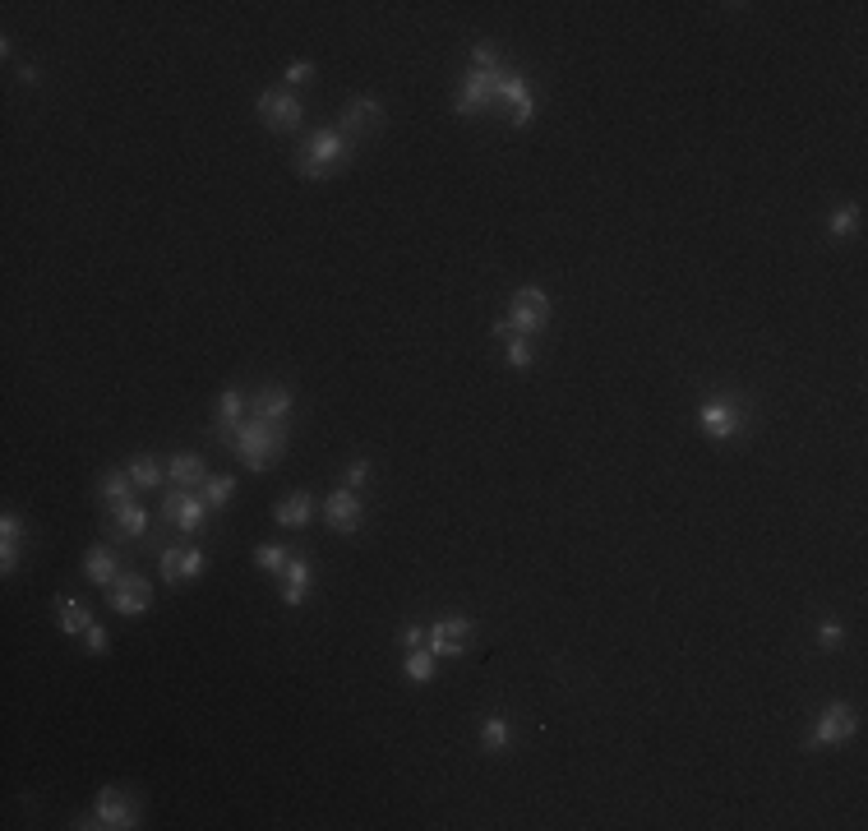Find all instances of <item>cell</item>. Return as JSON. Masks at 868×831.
<instances>
[{
    "instance_id": "34",
    "label": "cell",
    "mask_w": 868,
    "mask_h": 831,
    "mask_svg": "<svg viewBox=\"0 0 868 831\" xmlns=\"http://www.w3.org/2000/svg\"><path fill=\"white\" fill-rule=\"evenodd\" d=\"M818 647H822V651H841V647H845V628L827 619V624L818 628Z\"/></svg>"
},
{
    "instance_id": "2",
    "label": "cell",
    "mask_w": 868,
    "mask_h": 831,
    "mask_svg": "<svg viewBox=\"0 0 868 831\" xmlns=\"http://www.w3.org/2000/svg\"><path fill=\"white\" fill-rule=\"evenodd\" d=\"M351 153H356V144L342 130H314L301 144V153H296V171H301L305 181H324V176L347 167Z\"/></svg>"
},
{
    "instance_id": "33",
    "label": "cell",
    "mask_w": 868,
    "mask_h": 831,
    "mask_svg": "<svg viewBox=\"0 0 868 831\" xmlns=\"http://www.w3.org/2000/svg\"><path fill=\"white\" fill-rule=\"evenodd\" d=\"M84 647L93 651V656H107V651H111V633L102 624H88L84 628Z\"/></svg>"
},
{
    "instance_id": "25",
    "label": "cell",
    "mask_w": 868,
    "mask_h": 831,
    "mask_svg": "<svg viewBox=\"0 0 868 831\" xmlns=\"http://www.w3.org/2000/svg\"><path fill=\"white\" fill-rule=\"evenodd\" d=\"M134 490H139V485L130 481V471H107V476L97 481V499H102V508H121V504H130Z\"/></svg>"
},
{
    "instance_id": "29",
    "label": "cell",
    "mask_w": 868,
    "mask_h": 831,
    "mask_svg": "<svg viewBox=\"0 0 868 831\" xmlns=\"http://www.w3.org/2000/svg\"><path fill=\"white\" fill-rule=\"evenodd\" d=\"M199 494H204V504L213 508H227L231 499H236V476H208L204 485H199Z\"/></svg>"
},
{
    "instance_id": "22",
    "label": "cell",
    "mask_w": 868,
    "mask_h": 831,
    "mask_svg": "<svg viewBox=\"0 0 868 831\" xmlns=\"http://www.w3.org/2000/svg\"><path fill=\"white\" fill-rule=\"evenodd\" d=\"M88 624H93V615H88V605L79 596H56V628L65 638H84Z\"/></svg>"
},
{
    "instance_id": "21",
    "label": "cell",
    "mask_w": 868,
    "mask_h": 831,
    "mask_svg": "<svg viewBox=\"0 0 868 831\" xmlns=\"http://www.w3.org/2000/svg\"><path fill=\"white\" fill-rule=\"evenodd\" d=\"M305 591H310V559H305V554H291L287 573H282V601L296 610V605H305Z\"/></svg>"
},
{
    "instance_id": "28",
    "label": "cell",
    "mask_w": 868,
    "mask_h": 831,
    "mask_svg": "<svg viewBox=\"0 0 868 831\" xmlns=\"http://www.w3.org/2000/svg\"><path fill=\"white\" fill-rule=\"evenodd\" d=\"M287 559H291V550L287 545H278V541H268V545L254 550V568H259V573H273V578L287 573Z\"/></svg>"
},
{
    "instance_id": "13",
    "label": "cell",
    "mask_w": 868,
    "mask_h": 831,
    "mask_svg": "<svg viewBox=\"0 0 868 831\" xmlns=\"http://www.w3.org/2000/svg\"><path fill=\"white\" fill-rule=\"evenodd\" d=\"M361 518H365V504H361V494L351 490V485H342V490H333L324 499V522L338 531V536L361 531Z\"/></svg>"
},
{
    "instance_id": "31",
    "label": "cell",
    "mask_w": 868,
    "mask_h": 831,
    "mask_svg": "<svg viewBox=\"0 0 868 831\" xmlns=\"http://www.w3.org/2000/svg\"><path fill=\"white\" fill-rule=\"evenodd\" d=\"M125 471H130V481L139 485V490H157V485H162V476H167V471L157 467V462L148 458V453H139V458H134Z\"/></svg>"
},
{
    "instance_id": "18",
    "label": "cell",
    "mask_w": 868,
    "mask_h": 831,
    "mask_svg": "<svg viewBox=\"0 0 868 831\" xmlns=\"http://www.w3.org/2000/svg\"><path fill=\"white\" fill-rule=\"evenodd\" d=\"M245 407H250V398H245L241 388H222L217 393V407H213V434L227 444L231 434L245 425Z\"/></svg>"
},
{
    "instance_id": "35",
    "label": "cell",
    "mask_w": 868,
    "mask_h": 831,
    "mask_svg": "<svg viewBox=\"0 0 868 831\" xmlns=\"http://www.w3.org/2000/svg\"><path fill=\"white\" fill-rule=\"evenodd\" d=\"M471 65H504V56H499L495 42H476L471 47Z\"/></svg>"
},
{
    "instance_id": "9",
    "label": "cell",
    "mask_w": 868,
    "mask_h": 831,
    "mask_svg": "<svg viewBox=\"0 0 868 831\" xmlns=\"http://www.w3.org/2000/svg\"><path fill=\"white\" fill-rule=\"evenodd\" d=\"M204 568H208V554L199 545H167V550H157V578L167 582V587L204 578Z\"/></svg>"
},
{
    "instance_id": "36",
    "label": "cell",
    "mask_w": 868,
    "mask_h": 831,
    "mask_svg": "<svg viewBox=\"0 0 868 831\" xmlns=\"http://www.w3.org/2000/svg\"><path fill=\"white\" fill-rule=\"evenodd\" d=\"M305 79H314V61H291L287 65V79H282V84H305Z\"/></svg>"
},
{
    "instance_id": "38",
    "label": "cell",
    "mask_w": 868,
    "mask_h": 831,
    "mask_svg": "<svg viewBox=\"0 0 868 831\" xmlns=\"http://www.w3.org/2000/svg\"><path fill=\"white\" fill-rule=\"evenodd\" d=\"M398 642H402V651H416V647H425V628L421 624H407L398 633Z\"/></svg>"
},
{
    "instance_id": "19",
    "label": "cell",
    "mask_w": 868,
    "mask_h": 831,
    "mask_svg": "<svg viewBox=\"0 0 868 831\" xmlns=\"http://www.w3.org/2000/svg\"><path fill=\"white\" fill-rule=\"evenodd\" d=\"M84 578L93 582V587H111V582L121 578V559H116L111 545H88L84 550Z\"/></svg>"
},
{
    "instance_id": "12",
    "label": "cell",
    "mask_w": 868,
    "mask_h": 831,
    "mask_svg": "<svg viewBox=\"0 0 868 831\" xmlns=\"http://www.w3.org/2000/svg\"><path fill=\"white\" fill-rule=\"evenodd\" d=\"M698 425L707 439H735L744 430V407L735 398H707L698 407Z\"/></svg>"
},
{
    "instance_id": "23",
    "label": "cell",
    "mask_w": 868,
    "mask_h": 831,
    "mask_svg": "<svg viewBox=\"0 0 868 831\" xmlns=\"http://www.w3.org/2000/svg\"><path fill=\"white\" fill-rule=\"evenodd\" d=\"M167 481L181 485V490H199V485L208 481L204 458H199V453H176V458H171V467H167Z\"/></svg>"
},
{
    "instance_id": "27",
    "label": "cell",
    "mask_w": 868,
    "mask_h": 831,
    "mask_svg": "<svg viewBox=\"0 0 868 831\" xmlns=\"http://www.w3.org/2000/svg\"><path fill=\"white\" fill-rule=\"evenodd\" d=\"M508 744H513V725H508V716H485V725H481V748L485 753H504Z\"/></svg>"
},
{
    "instance_id": "32",
    "label": "cell",
    "mask_w": 868,
    "mask_h": 831,
    "mask_svg": "<svg viewBox=\"0 0 868 831\" xmlns=\"http://www.w3.org/2000/svg\"><path fill=\"white\" fill-rule=\"evenodd\" d=\"M504 361L513 365V370H527L531 365V338H508L504 342Z\"/></svg>"
},
{
    "instance_id": "20",
    "label": "cell",
    "mask_w": 868,
    "mask_h": 831,
    "mask_svg": "<svg viewBox=\"0 0 868 831\" xmlns=\"http://www.w3.org/2000/svg\"><path fill=\"white\" fill-rule=\"evenodd\" d=\"M19 550H24V522L14 518V513H5L0 518V573L5 578L19 568Z\"/></svg>"
},
{
    "instance_id": "8",
    "label": "cell",
    "mask_w": 868,
    "mask_h": 831,
    "mask_svg": "<svg viewBox=\"0 0 868 831\" xmlns=\"http://www.w3.org/2000/svg\"><path fill=\"white\" fill-rule=\"evenodd\" d=\"M107 610L121 619H139L153 610V587H148L144 573H121V578L107 587Z\"/></svg>"
},
{
    "instance_id": "16",
    "label": "cell",
    "mask_w": 868,
    "mask_h": 831,
    "mask_svg": "<svg viewBox=\"0 0 868 831\" xmlns=\"http://www.w3.org/2000/svg\"><path fill=\"white\" fill-rule=\"evenodd\" d=\"M499 107L513 111V125H527L536 116V93H531L527 74L504 70V84H499Z\"/></svg>"
},
{
    "instance_id": "17",
    "label": "cell",
    "mask_w": 868,
    "mask_h": 831,
    "mask_svg": "<svg viewBox=\"0 0 868 831\" xmlns=\"http://www.w3.org/2000/svg\"><path fill=\"white\" fill-rule=\"evenodd\" d=\"M107 536L111 541H144L148 536V508L139 499L121 508H107Z\"/></svg>"
},
{
    "instance_id": "7",
    "label": "cell",
    "mask_w": 868,
    "mask_h": 831,
    "mask_svg": "<svg viewBox=\"0 0 868 831\" xmlns=\"http://www.w3.org/2000/svg\"><path fill=\"white\" fill-rule=\"evenodd\" d=\"M204 518H208L204 494L181 490V485H171V490L162 494V522H171L181 536H199V531H204Z\"/></svg>"
},
{
    "instance_id": "4",
    "label": "cell",
    "mask_w": 868,
    "mask_h": 831,
    "mask_svg": "<svg viewBox=\"0 0 868 831\" xmlns=\"http://www.w3.org/2000/svg\"><path fill=\"white\" fill-rule=\"evenodd\" d=\"M70 827L74 831H93V827H102V831H130V827H139V799L125 795V790H116V785H107V790L97 795L93 813L74 818Z\"/></svg>"
},
{
    "instance_id": "11",
    "label": "cell",
    "mask_w": 868,
    "mask_h": 831,
    "mask_svg": "<svg viewBox=\"0 0 868 831\" xmlns=\"http://www.w3.org/2000/svg\"><path fill=\"white\" fill-rule=\"evenodd\" d=\"M471 633H476V624H471L467 615L434 619V624L425 628V647H430L434 656H467V647H471Z\"/></svg>"
},
{
    "instance_id": "30",
    "label": "cell",
    "mask_w": 868,
    "mask_h": 831,
    "mask_svg": "<svg viewBox=\"0 0 868 831\" xmlns=\"http://www.w3.org/2000/svg\"><path fill=\"white\" fill-rule=\"evenodd\" d=\"M827 231H832V241H850V236H859V208L841 204L832 217H827Z\"/></svg>"
},
{
    "instance_id": "1",
    "label": "cell",
    "mask_w": 868,
    "mask_h": 831,
    "mask_svg": "<svg viewBox=\"0 0 868 831\" xmlns=\"http://www.w3.org/2000/svg\"><path fill=\"white\" fill-rule=\"evenodd\" d=\"M287 439H291V421H259V416L245 411V425L227 439V448L250 471H268L282 453H287Z\"/></svg>"
},
{
    "instance_id": "5",
    "label": "cell",
    "mask_w": 868,
    "mask_h": 831,
    "mask_svg": "<svg viewBox=\"0 0 868 831\" xmlns=\"http://www.w3.org/2000/svg\"><path fill=\"white\" fill-rule=\"evenodd\" d=\"M504 70H508V65H471V70L462 74L453 107H458L462 116H481V111L499 107V84H504Z\"/></svg>"
},
{
    "instance_id": "10",
    "label": "cell",
    "mask_w": 868,
    "mask_h": 831,
    "mask_svg": "<svg viewBox=\"0 0 868 831\" xmlns=\"http://www.w3.org/2000/svg\"><path fill=\"white\" fill-rule=\"evenodd\" d=\"M859 730V716L850 702H827L813 721V735H808V748H832V744H845V739Z\"/></svg>"
},
{
    "instance_id": "14",
    "label": "cell",
    "mask_w": 868,
    "mask_h": 831,
    "mask_svg": "<svg viewBox=\"0 0 868 831\" xmlns=\"http://www.w3.org/2000/svg\"><path fill=\"white\" fill-rule=\"evenodd\" d=\"M384 125V107L374 102V97H351L347 107H342V116H338V130L347 134L351 144H361L365 134H374Z\"/></svg>"
},
{
    "instance_id": "3",
    "label": "cell",
    "mask_w": 868,
    "mask_h": 831,
    "mask_svg": "<svg viewBox=\"0 0 868 831\" xmlns=\"http://www.w3.org/2000/svg\"><path fill=\"white\" fill-rule=\"evenodd\" d=\"M550 314H555V305H550L545 287H518L508 296V314L495 324V338H536V333H545Z\"/></svg>"
},
{
    "instance_id": "15",
    "label": "cell",
    "mask_w": 868,
    "mask_h": 831,
    "mask_svg": "<svg viewBox=\"0 0 868 831\" xmlns=\"http://www.w3.org/2000/svg\"><path fill=\"white\" fill-rule=\"evenodd\" d=\"M291 407H296V393H291L287 384H264L250 393V416H259V421H291Z\"/></svg>"
},
{
    "instance_id": "26",
    "label": "cell",
    "mask_w": 868,
    "mask_h": 831,
    "mask_svg": "<svg viewBox=\"0 0 868 831\" xmlns=\"http://www.w3.org/2000/svg\"><path fill=\"white\" fill-rule=\"evenodd\" d=\"M434 661H439V656H434L430 647L407 651V656H402V675H407V684H430V679H434Z\"/></svg>"
},
{
    "instance_id": "6",
    "label": "cell",
    "mask_w": 868,
    "mask_h": 831,
    "mask_svg": "<svg viewBox=\"0 0 868 831\" xmlns=\"http://www.w3.org/2000/svg\"><path fill=\"white\" fill-rule=\"evenodd\" d=\"M254 116L268 125V134H291V130H301L305 107L291 88H268V93H259V102H254Z\"/></svg>"
},
{
    "instance_id": "37",
    "label": "cell",
    "mask_w": 868,
    "mask_h": 831,
    "mask_svg": "<svg viewBox=\"0 0 868 831\" xmlns=\"http://www.w3.org/2000/svg\"><path fill=\"white\" fill-rule=\"evenodd\" d=\"M365 481H370V458H356L347 467V485H351V490H361Z\"/></svg>"
},
{
    "instance_id": "24",
    "label": "cell",
    "mask_w": 868,
    "mask_h": 831,
    "mask_svg": "<svg viewBox=\"0 0 868 831\" xmlns=\"http://www.w3.org/2000/svg\"><path fill=\"white\" fill-rule=\"evenodd\" d=\"M314 518V499H310V490H296V494H287L278 508H273V522L278 527H305V522Z\"/></svg>"
}]
</instances>
